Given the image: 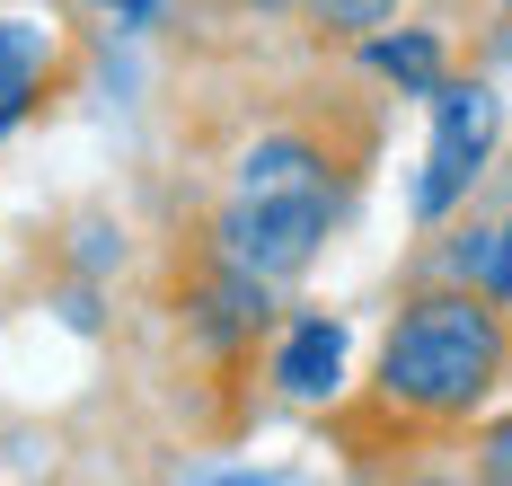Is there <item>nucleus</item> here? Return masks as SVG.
I'll use <instances>...</instances> for the list:
<instances>
[{
    "instance_id": "obj_1",
    "label": "nucleus",
    "mask_w": 512,
    "mask_h": 486,
    "mask_svg": "<svg viewBox=\"0 0 512 486\" xmlns=\"http://www.w3.org/2000/svg\"><path fill=\"white\" fill-rule=\"evenodd\" d=\"M504 372H512V319L486 283L415 292L380 345V407H398L415 425H460L495 398Z\"/></svg>"
},
{
    "instance_id": "obj_2",
    "label": "nucleus",
    "mask_w": 512,
    "mask_h": 486,
    "mask_svg": "<svg viewBox=\"0 0 512 486\" xmlns=\"http://www.w3.org/2000/svg\"><path fill=\"white\" fill-rule=\"evenodd\" d=\"M327 151L309 133H274L256 142L248 168H239V195L221 204V257L248 266L256 283H292V274L318 257V239L336 230V204L345 186L327 177Z\"/></svg>"
},
{
    "instance_id": "obj_3",
    "label": "nucleus",
    "mask_w": 512,
    "mask_h": 486,
    "mask_svg": "<svg viewBox=\"0 0 512 486\" xmlns=\"http://www.w3.org/2000/svg\"><path fill=\"white\" fill-rule=\"evenodd\" d=\"M433 98V151H424V177H415V213L442 221L451 204H460L468 186H477V168H486V151H495V98L468 80V89H424Z\"/></svg>"
},
{
    "instance_id": "obj_4",
    "label": "nucleus",
    "mask_w": 512,
    "mask_h": 486,
    "mask_svg": "<svg viewBox=\"0 0 512 486\" xmlns=\"http://www.w3.org/2000/svg\"><path fill=\"white\" fill-rule=\"evenodd\" d=\"M274 380H283L292 398H327V389L345 380V327L336 319H301L283 336V354H274Z\"/></svg>"
},
{
    "instance_id": "obj_5",
    "label": "nucleus",
    "mask_w": 512,
    "mask_h": 486,
    "mask_svg": "<svg viewBox=\"0 0 512 486\" xmlns=\"http://www.w3.org/2000/svg\"><path fill=\"white\" fill-rule=\"evenodd\" d=\"M36 89H45V27L0 18V133L36 107Z\"/></svg>"
},
{
    "instance_id": "obj_6",
    "label": "nucleus",
    "mask_w": 512,
    "mask_h": 486,
    "mask_svg": "<svg viewBox=\"0 0 512 486\" xmlns=\"http://www.w3.org/2000/svg\"><path fill=\"white\" fill-rule=\"evenodd\" d=\"M371 62L389 71V80H407V89H433V71H442V45L433 36H380Z\"/></svg>"
},
{
    "instance_id": "obj_7",
    "label": "nucleus",
    "mask_w": 512,
    "mask_h": 486,
    "mask_svg": "<svg viewBox=\"0 0 512 486\" xmlns=\"http://www.w3.org/2000/svg\"><path fill=\"white\" fill-rule=\"evenodd\" d=\"M460 274H477L495 301L512 310V230H495V239H477V248H460Z\"/></svg>"
},
{
    "instance_id": "obj_8",
    "label": "nucleus",
    "mask_w": 512,
    "mask_h": 486,
    "mask_svg": "<svg viewBox=\"0 0 512 486\" xmlns=\"http://www.w3.org/2000/svg\"><path fill=\"white\" fill-rule=\"evenodd\" d=\"M389 9H398V0H309V18L336 27V36H371V27H389Z\"/></svg>"
},
{
    "instance_id": "obj_9",
    "label": "nucleus",
    "mask_w": 512,
    "mask_h": 486,
    "mask_svg": "<svg viewBox=\"0 0 512 486\" xmlns=\"http://www.w3.org/2000/svg\"><path fill=\"white\" fill-rule=\"evenodd\" d=\"M98 9L115 18V27H151V9H159V0H98Z\"/></svg>"
},
{
    "instance_id": "obj_10",
    "label": "nucleus",
    "mask_w": 512,
    "mask_h": 486,
    "mask_svg": "<svg viewBox=\"0 0 512 486\" xmlns=\"http://www.w3.org/2000/svg\"><path fill=\"white\" fill-rule=\"evenodd\" d=\"M256 9H292V0H256Z\"/></svg>"
}]
</instances>
